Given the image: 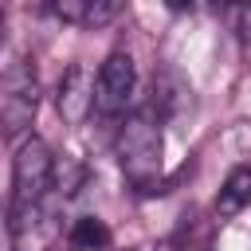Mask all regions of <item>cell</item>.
<instances>
[{"label": "cell", "mask_w": 251, "mask_h": 251, "mask_svg": "<svg viewBox=\"0 0 251 251\" xmlns=\"http://www.w3.org/2000/svg\"><path fill=\"white\" fill-rule=\"evenodd\" d=\"M118 161L122 173L129 180V188L137 196H157L165 192L161 173H165V141H161V126L153 122L149 110H137L122 122L118 129Z\"/></svg>", "instance_id": "6da1fadb"}, {"label": "cell", "mask_w": 251, "mask_h": 251, "mask_svg": "<svg viewBox=\"0 0 251 251\" xmlns=\"http://www.w3.org/2000/svg\"><path fill=\"white\" fill-rule=\"evenodd\" d=\"M51 184H55V157H51L47 141L24 137L16 157H12V208H8L12 231H20L31 220H39Z\"/></svg>", "instance_id": "7a4b0ae2"}, {"label": "cell", "mask_w": 251, "mask_h": 251, "mask_svg": "<svg viewBox=\"0 0 251 251\" xmlns=\"http://www.w3.org/2000/svg\"><path fill=\"white\" fill-rule=\"evenodd\" d=\"M39 110V78L27 59H16L0 75V141H24Z\"/></svg>", "instance_id": "3957f363"}, {"label": "cell", "mask_w": 251, "mask_h": 251, "mask_svg": "<svg viewBox=\"0 0 251 251\" xmlns=\"http://www.w3.org/2000/svg\"><path fill=\"white\" fill-rule=\"evenodd\" d=\"M133 86H137V71L129 51H110L94 75V114L98 118L126 114V106L133 102Z\"/></svg>", "instance_id": "277c9868"}, {"label": "cell", "mask_w": 251, "mask_h": 251, "mask_svg": "<svg viewBox=\"0 0 251 251\" xmlns=\"http://www.w3.org/2000/svg\"><path fill=\"white\" fill-rule=\"evenodd\" d=\"M55 106H59V118H63L67 126H82V122L94 114V75H90L82 63H71V67L63 71Z\"/></svg>", "instance_id": "5b68a950"}, {"label": "cell", "mask_w": 251, "mask_h": 251, "mask_svg": "<svg viewBox=\"0 0 251 251\" xmlns=\"http://www.w3.org/2000/svg\"><path fill=\"white\" fill-rule=\"evenodd\" d=\"M243 208H251V165H235L216 196V220H235Z\"/></svg>", "instance_id": "8992f818"}, {"label": "cell", "mask_w": 251, "mask_h": 251, "mask_svg": "<svg viewBox=\"0 0 251 251\" xmlns=\"http://www.w3.org/2000/svg\"><path fill=\"white\" fill-rule=\"evenodd\" d=\"M67 243L75 251H106L110 247V227L98 220V216H78L67 231Z\"/></svg>", "instance_id": "52a82bcc"}, {"label": "cell", "mask_w": 251, "mask_h": 251, "mask_svg": "<svg viewBox=\"0 0 251 251\" xmlns=\"http://www.w3.org/2000/svg\"><path fill=\"white\" fill-rule=\"evenodd\" d=\"M51 8H55L67 24H94L102 0H51Z\"/></svg>", "instance_id": "ba28073f"}, {"label": "cell", "mask_w": 251, "mask_h": 251, "mask_svg": "<svg viewBox=\"0 0 251 251\" xmlns=\"http://www.w3.org/2000/svg\"><path fill=\"white\" fill-rule=\"evenodd\" d=\"M0 251H16V243H12V224H8V212H0Z\"/></svg>", "instance_id": "9c48e42d"}, {"label": "cell", "mask_w": 251, "mask_h": 251, "mask_svg": "<svg viewBox=\"0 0 251 251\" xmlns=\"http://www.w3.org/2000/svg\"><path fill=\"white\" fill-rule=\"evenodd\" d=\"M192 4H196V0H165V8H169V12H188Z\"/></svg>", "instance_id": "30bf717a"}, {"label": "cell", "mask_w": 251, "mask_h": 251, "mask_svg": "<svg viewBox=\"0 0 251 251\" xmlns=\"http://www.w3.org/2000/svg\"><path fill=\"white\" fill-rule=\"evenodd\" d=\"M0 39H4V8H0Z\"/></svg>", "instance_id": "8fae6325"}, {"label": "cell", "mask_w": 251, "mask_h": 251, "mask_svg": "<svg viewBox=\"0 0 251 251\" xmlns=\"http://www.w3.org/2000/svg\"><path fill=\"white\" fill-rule=\"evenodd\" d=\"M227 4H235V0H216V8H227Z\"/></svg>", "instance_id": "7c38bea8"}, {"label": "cell", "mask_w": 251, "mask_h": 251, "mask_svg": "<svg viewBox=\"0 0 251 251\" xmlns=\"http://www.w3.org/2000/svg\"><path fill=\"white\" fill-rule=\"evenodd\" d=\"M129 251H149V247H129Z\"/></svg>", "instance_id": "4fadbf2b"}]
</instances>
